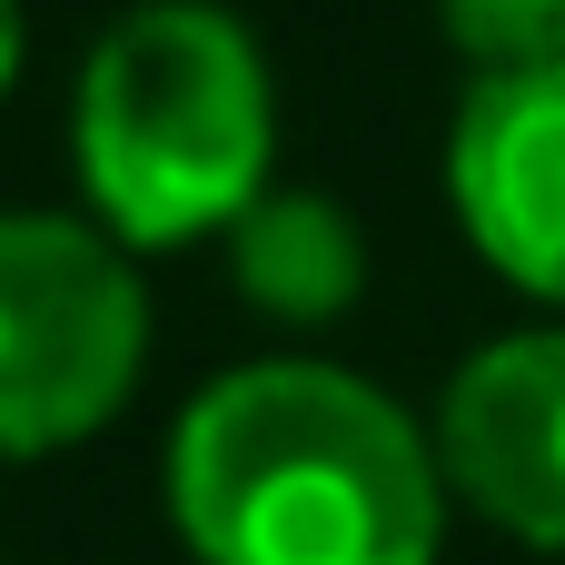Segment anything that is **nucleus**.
Listing matches in <instances>:
<instances>
[{
	"instance_id": "f257e3e1",
	"label": "nucleus",
	"mask_w": 565,
	"mask_h": 565,
	"mask_svg": "<svg viewBox=\"0 0 565 565\" xmlns=\"http://www.w3.org/2000/svg\"><path fill=\"white\" fill-rule=\"evenodd\" d=\"M437 427L328 358H248L169 427V526L199 565H437Z\"/></svg>"
},
{
	"instance_id": "f03ea898",
	"label": "nucleus",
	"mask_w": 565,
	"mask_h": 565,
	"mask_svg": "<svg viewBox=\"0 0 565 565\" xmlns=\"http://www.w3.org/2000/svg\"><path fill=\"white\" fill-rule=\"evenodd\" d=\"M70 159L89 218L129 258L238 228L278 169V79L258 30L218 0L119 10L79 60Z\"/></svg>"
},
{
	"instance_id": "0eeeda50",
	"label": "nucleus",
	"mask_w": 565,
	"mask_h": 565,
	"mask_svg": "<svg viewBox=\"0 0 565 565\" xmlns=\"http://www.w3.org/2000/svg\"><path fill=\"white\" fill-rule=\"evenodd\" d=\"M447 40L477 70H546L565 60V0H437Z\"/></svg>"
},
{
	"instance_id": "20e7f679",
	"label": "nucleus",
	"mask_w": 565,
	"mask_h": 565,
	"mask_svg": "<svg viewBox=\"0 0 565 565\" xmlns=\"http://www.w3.org/2000/svg\"><path fill=\"white\" fill-rule=\"evenodd\" d=\"M447 199L507 288L565 308V60L477 70L447 129Z\"/></svg>"
},
{
	"instance_id": "423d86ee",
	"label": "nucleus",
	"mask_w": 565,
	"mask_h": 565,
	"mask_svg": "<svg viewBox=\"0 0 565 565\" xmlns=\"http://www.w3.org/2000/svg\"><path fill=\"white\" fill-rule=\"evenodd\" d=\"M228 278L278 328H338L367 298V238L328 189H268L228 228Z\"/></svg>"
},
{
	"instance_id": "6e6552de",
	"label": "nucleus",
	"mask_w": 565,
	"mask_h": 565,
	"mask_svg": "<svg viewBox=\"0 0 565 565\" xmlns=\"http://www.w3.org/2000/svg\"><path fill=\"white\" fill-rule=\"evenodd\" d=\"M20 60H30V20H20V0H0V99L20 79Z\"/></svg>"
},
{
	"instance_id": "7ed1b4c3",
	"label": "nucleus",
	"mask_w": 565,
	"mask_h": 565,
	"mask_svg": "<svg viewBox=\"0 0 565 565\" xmlns=\"http://www.w3.org/2000/svg\"><path fill=\"white\" fill-rule=\"evenodd\" d=\"M149 367L139 258L99 218L0 209V467L99 437Z\"/></svg>"
},
{
	"instance_id": "39448f33",
	"label": "nucleus",
	"mask_w": 565,
	"mask_h": 565,
	"mask_svg": "<svg viewBox=\"0 0 565 565\" xmlns=\"http://www.w3.org/2000/svg\"><path fill=\"white\" fill-rule=\"evenodd\" d=\"M437 467L497 536L565 556V328H516L447 377Z\"/></svg>"
}]
</instances>
